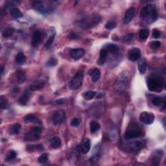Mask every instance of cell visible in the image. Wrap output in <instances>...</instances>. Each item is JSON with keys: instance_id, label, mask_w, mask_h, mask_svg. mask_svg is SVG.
I'll list each match as a JSON object with an SVG mask.
<instances>
[{"instance_id": "1", "label": "cell", "mask_w": 166, "mask_h": 166, "mask_svg": "<svg viewBox=\"0 0 166 166\" xmlns=\"http://www.w3.org/2000/svg\"><path fill=\"white\" fill-rule=\"evenodd\" d=\"M144 132L140 128V127L134 123H132L129 125L125 132L124 136L126 140H129L141 138L144 136Z\"/></svg>"}, {"instance_id": "2", "label": "cell", "mask_w": 166, "mask_h": 166, "mask_svg": "<svg viewBox=\"0 0 166 166\" xmlns=\"http://www.w3.org/2000/svg\"><path fill=\"white\" fill-rule=\"evenodd\" d=\"M163 83L162 79L157 75H150L147 79V86L150 91L160 92L162 90Z\"/></svg>"}, {"instance_id": "3", "label": "cell", "mask_w": 166, "mask_h": 166, "mask_svg": "<svg viewBox=\"0 0 166 166\" xmlns=\"http://www.w3.org/2000/svg\"><path fill=\"white\" fill-rule=\"evenodd\" d=\"M129 76L126 72H123L117 77L114 83V90L117 93L122 94L125 91L128 86Z\"/></svg>"}, {"instance_id": "4", "label": "cell", "mask_w": 166, "mask_h": 166, "mask_svg": "<svg viewBox=\"0 0 166 166\" xmlns=\"http://www.w3.org/2000/svg\"><path fill=\"white\" fill-rule=\"evenodd\" d=\"M140 16L143 19L149 18V23L154 22L157 20L158 14L157 9L152 4H147L142 9Z\"/></svg>"}, {"instance_id": "5", "label": "cell", "mask_w": 166, "mask_h": 166, "mask_svg": "<svg viewBox=\"0 0 166 166\" xmlns=\"http://www.w3.org/2000/svg\"><path fill=\"white\" fill-rule=\"evenodd\" d=\"M122 146L125 151L133 153L143 149L145 147V144L142 141H132L125 143Z\"/></svg>"}, {"instance_id": "6", "label": "cell", "mask_w": 166, "mask_h": 166, "mask_svg": "<svg viewBox=\"0 0 166 166\" xmlns=\"http://www.w3.org/2000/svg\"><path fill=\"white\" fill-rule=\"evenodd\" d=\"M101 18L96 15V16H91L90 17H87L86 18L83 20L79 22V25H81L80 27L83 28H91L95 27L96 25H98L99 22H101Z\"/></svg>"}, {"instance_id": "7", "label": "cell", "mask_w": 166, "mask_h": 166, "mask_svg": "<svg viewBox=\"0 0 166 166\" xmlns=\"http://www.w3.org/2000/svg\"><path fill=\"white\" fill-rule=\"evenodd\" d=\"M34 9L40 14H47L51 13L54 11V7L51 5H45L43 1H35L33 4Z\"/></svg>"}, {"instance_id": "8", "label": "cell", "mask_w": 166, "mask_h": 166, "mask_svg": "<svg viewBox=\"0 0 166 166\" xmlns=\"http://www.w3.org/2000/svg\"><path fill=\"white\" fill-rule=\"evenodd\" d=\"M84 78V73L82 70L79 71L71 79L70 83V87L72 90H77L83 84Z\"/></svg>"}, {"instance_id": "9", "label": "cell", "mask_w": 166, "mask_h": 166, "mask_svg": "<svg viewBox=\"0 0 166 166\" xmlns=\"http://www.w3.org/2000/svg\"><path fill=\"white\" fill-rule=\"evenodd\" d=\"M42 129L38 127H33L30 129L29 132L25 134V141H35L40 138V133Z\"/></svg>"}, {"instance_id": "10", "label": "cell", "mask_w": 166, "mask_h": 166, "mask_svg": "<svg viewBox=\"0 0 166 166\" xmlns=\"http://www.w3.org/2000/svg\"><path fill=\"white\" fill-rule=\"evenodd\" d=\"M66 121V114L63 110H58L53 115L52 121L55 125H58Z\"/></svg>"}, {"instance_id": "11", "label": "cell", "mask_w": 166, "mask_h": 166, "mask_svg": "<svg viewBox=\"0 0 166 166\" xmlns=\"http://www.w3.org/2000/svg\"><path fill=\"white\" fill-rule=\"evenodd\" d=\"M140 120L144 124L150 125L154 121V116L150 112H143L140 115Z\"/></svg>"}, {"instance_id": "12", "label": "cell", "mask_w": 166, "mask_h": 166, "mask_svg": "<svg viewBox=\"0 0 166 166\" xmlns=\"http://www.w3.org/2000/svg\"><path fill=\"white\" fill-rule=\"evenodd\" d=\"M141 57V51L139 48L134 47L130 49L128 52V58L131 61H136Z\"/></svg>"}, {"instance_id": "13", "label": "cell", "mask_w": 166, "mask_h": 166, "mask_svg": "<svg viewBox=\"0 0 166 166\" xmlns=\"http://www.w3.org/2000/svg\"><path fill=\"white\" fill-rule=\"evenodd\" d=\"M136 13V9L134 7H131V8L127 10L125 12V14L123 18V22L125 24H128L129 23L132 21L133 18Z\"/></svg>"}, {"instance_id": "14", "label": "cell", "mask_w": 166, "mask_h": 166, "mask_svg": "<svg viewBox=\"0 0 166 166\" xmlns=\"http://www.w3.org/2000/svg\"><path fill=\"white\" fill-rule=\"evenodd\" d=\"M85 53V51L83 48H77V49H73L71 50L70 55L73 59L77 60L83 57Z\"/></svg>"}, {"instance_id": "15", "label": "cell", "mask_w": 166, "mask_h": 166, "mask_svg": "<svg viewBox=\"0 0 166 166\" xmlns=\"http://www.w3.org/2000/svg\"><path fill=\"white\" fill-rule=\"evenodd\" d=\"M42 41V33L40 30H35L32 37V45L33 47H37Z\"/></svg>"}, {"instance_id": "16", "label": "cell", "mask_w": 166, "mask_h": 166, "mask_svg": "<svg viewBox=\"0 0 166 166\" xmlns=\"http://www.w3.org/2000/svg\"><path fill=\"white\" fill-rule=\"evenodd\" d=\"M91 142L88 138H85L83 140L81 144V151L83 154H86L90 150Z\"/></svg>"}, {"instance_id": "17", "label": "cell", "mask_w": 166, "mask_h": 166, "mask_svg": "<svg viewBox=\"0 0 166 166\" xmlns=\"http://www.w3.org/2000/svg\"><path fill=\"white\" fill-rule=\"evenodd\" d=\"M163 152L162 150H155L153 153L152 157L151 158V161L152 162V164L154 165H158L160 164V159L162 157V155Z\"/></svg>"}, {"instance_id": "18", "label": "cell", "mask_w": 166, "mask_h": 166, "mask_svg": "<svg viewBox=\"0 0 166 166\" xmlns=\"http://www.w3.org/2000/svg\"><path fill=\"white\" fill-rule=\"evenodd\" d=\"M107 56H108V51L105 48H103L99 53V58L98 61L99 65H103L106 60Z\"/></svg>"}, {"instance_id": "19", "label": "cell", "mask_w": 166, "mask_h": 166, "mask_svg": "<svg viewBox=\"0 0 166 166\" xmlns=\"http://www.w3.org/2000/svg\"><path fill=\"white\" fill-rule=\"evenodd\" d=\"M30 97V92L28 90L25 91L24 94H22V96L20 97L18 99V103L22 104V105H25L27 103V102L29 101Z\"/></svg>"}, {"instance_id": "20", "label": "cell", "mask_w": 166, "mask_h": 166, "mask_svg": "<svg viewBox=\"0 0 166 166\" xmlns=\"http://www.w3.org/2000/svg\"><path fill=\"white\" fill-rule=\"evenodd\" d=\"M90 75L91 77V80L93 82H97L101 77V72L99 69L94 68L90 71Z\"/></svg>"}, {"instance_id": "21", "label": "cell", "mask_w": 166, "mask_h": 166, "mask_svg": "<svg viewBox=\"0 0 166 166\" xmlns=\"http://www.w3.org/2000/svg\"><path fill=\"white\" fill-rule=\"evenodd\" d=\"M21 128H22V126L20 124H19V123L13 124L9 128V134H11L12 135L18 134L20 131V130H21Z\"/></svg>"}, {"instance_id": "22", "label": "cell", "mask_w": 166, "mask_h": 166, "mask_svg": "<svg viewBox=\"0 0 166 166\" xmlns=\"http://www.w3.org/2000/svg\"><path fill=\"white\" fill-rule=\"evenodd\" d=\"M50 145H51V147L53 148V149H55L59 148L61 145L60 139L58 136L53 137L52 140H51Z\"/></svg>"}, {"instance_id": "23", "label": "cell", "mask_w": 166, "mask_h": 166, "mask_svg": "<svg viewBox=\"0 0 166 166\" xmlns=\"http://www.w3.org/2000/svg\"><path fill=\"white\" fill-rule=\"evenodd\" d=\"M101 128L100 124L99 123L96 121H91L90 123V129L91 133H96V132H98Z\"/></svg>"}, {"instance_id": "24", "label": "cell", "mask_w": 166, "mask_h": 166, "mask_svg": "<svg viewBox=\"0 0 166 166\" xmlns=\"http://www.w3.org/2000/svg\"><path fill=\"white\" fill-rule=\"evenodd\" d=\"M25 61H26V57L23 53H19L16 57V62L18 65L24 64Z\"/></svg>"}, {"instance_id": "25", "label": "cell", "mask_w": 166, "mask_h": 166, "mask_svg": "<svg viewBox=\"0 0 166 166\" xmlns=\"http://www.w3.org/2000/svg\"><path fill=\"white\" fill-rule=\"evenodd\" d=\"M147 68V63L145 59L142 58L138 62V70L141 74H144Z\"/></svg>"}, {"instance_id": "26", "label": "cell", "mask_w": 166, "mask_h": 166, "mask_svg": "<svg viewBox=\"0 0 166 166\" xmlns=\"http://www.w3.org/2000/svg\"><path fill=\"white\" fill-rule=\"evenodd\" d=\"M10 14H11V16L14 18H18L22 16V13L21 11H20L19 9L16 8V7H14V8H12L10 11Z\"/></svg>"}, {"instance_id": "27", "label": "cell", "mask_w": 166, "mask_h": 166, "mask_svg": "<svg viewBox=\"0 0 166 166\" xmlns=\"http://www.w3.org/2000/svg\"><path fill=\"white\" fill-rule=\"evenodd\" d=\"M151 102L153 105L154 106H160L161 104L165 103V100L163 98L158 96H154L151 99Z\"/></svg>"}, {"instance_id": "28", "label": "cell", "mask_w": 166, "mask_h": 166, "mask_svg": "<svg viewBox=\"0 0 166 166\" xmlns=\"http://www.w3.org/2000/svg\"><path fill=\"white\" fill-rule=\"evenodd\" d=\"M17 75V81L19 84H22L26 80V75L23 71L18 70L16 73Z\"/></svg>"}, {"instance_id": "29", "label": "cell", "mask_w": 166, "mask_h": 166, "mask_svg": "<svg viewBox=\"0 0 166 166\" xmlns=\"http://www.w3.org/2000/svg\"><path fill=\"white\" fill-rule=\"evenodd\" d=\"M44 146L42 144L39 145H29L27 147V150L29 152L30 151H34V150H44Z\"/></svg>"}, {"instance_id": "30", "label": "cell", "mask_w": 166, "mask_h": 166, "mask_svg": "<svg viewBox=\"0 0 166 166\" xmlns=\"http://www.w3.org/2000/svg\"><path fill=\"white\" fill-rule=\"evenodd\" d=\"M44 83L43 82H37L34 85H33L30 86V90L31 91H36L39 90L44 88Z\"/></svg>"}, {"instance_id": "31", "label": "cell", "mask_w": 166, "mask_h": 166, "mask_svg": "<svg viewBox=\"0 0 166 166\" xmlns=\"http://www.w3.org/2000/svg\"><path fill=\"white\" fill-rule=\"evenodd\" d=\"M0 106H1V108L2 110H5L9 108V104L8 100L7 98L4 96H1V99H0Z\"/></svg>"}, {"instance_id": "32", "label": "cell", "mask_w": 166, "mask_h": 166, "mask_svg": "<svg viewBox=\"0 0 166 166\" xmlns=\"http://www.w3.org/2000/svg\"><path fill=\"white\" fill-rule=\"evenodd\" d=\"M24 120L25 123H37L38 121V119L33 114H28L25 116Z\"/></svg>"}, {"instance_id": "33", "label": "cell", "mask_w": 166, "mask_h": 166, "mask_svg": "<svg viewBox=\"0 0 166 166\" xmlns=\"http://www.w3.org/2000/svg\"><path fill=\"white\" fill-rule=\"evenodd\" d=\"M149 36V32L147 29H142L140 31L139 37L140 39L142 40H146Z\"/></svg>"}, {"instance_id": "34", "label": "cell", "mask_w": 166, "mask_h": 166, "mask_svg": "<svg viewBox=\"0 0 166 166\" xmlns=\"http://www.w3.org/2000/svg\"><path fill=\"white\" fill-rule=\"evenodd\" d=\"M119 47L117 45L114 44H110L107 46V51L112 53H115L119 51Z\"/></svg>"}, {"instance_id": "35", "label": "cell", "mask_w": 166, "mask_h": 166, "mask_svg": "<svg viewBox=\"0 0 166 166\" xmlns=\"http://www.w3.org/2000/svg\"><path fill=\"white\" fill-rule=\"evenodd\" d=\"M96 91H88L84 93L83 96L86 100H90V99L94 98V97L96 96Z\"/></svg>"}, {"instance_id": "36", "label": "cell", "mask_w": 166, "mask_h": 166, "mask_svg": "<svg viewBox=\"0 0 166 166\" xmlns=\"http://www.w3.org/2000/svg\"><path fill=\"white\" fill-rule=\"evenodd\" d=\"M14 29L12 27H9L4 30L3 33V37L5 38H9L13 35Z\"/></svg>"}, {"instance_id": "37", "label": "cell", "mask_w": 166, "mask_h": 166, "mask_svg": "<svg viewBox=\"0 0 166 166\" xmlns=\"http://www.w3.org/2000/svg\"><path fill=\"white\" fill-rule=\"evenodd\" d=\"M16 156H17L16 152H15L14 150H11V151H10L6 156L5 160L7 162H10V161L14 160V158L16 157Z\"/></svg>"}, {"instance_id": "38", "label": "cell", "mask_w": 166, "mask_h": 166, "mask_svg": "<svg viewBox=\"0 0 166 166\" xmlns=\"http://www.w3.org/2000/svg\"><path fill=\"white\" fill-rule=\"evenodd\" d=\"M55 33H53V34H51L49 36V38H48L46 43H45V47L49 48L51 46V45L53 44V40H54L55 39Z\"/></svg>"}, {"instance_id": "39", "label": "cell", "mask_w": 166, "mask_h": 166, "mask_svg": "<svg viewBox=\"0 0 166 166\" xmlns=\"http://www.w3.org/2000/svg\"><path fill=\"white\" fill-rule=\"evenodd\" d=\"M48 159H49V156H48V154H47V153H44V154H42L39 158H38V162L40 163H45L47 162Z\"/></svg>"}, {"instance_id": "40", "label": "cell", "mask_w": 166, "mask_h": 166, "mask_svg": "<svg viewBox=\"0 0 166 166\" xmlns=\"http://www.w3.org/2000/svg\"><path fill=\"white\" fill-rule=\"evenodd\" d=\"M57 60L55 58H51L50 59L47 61L46 65L48 67H53L57 64Z\"/></svg>"}, {"instance_id": "41", "label": "cell", "mask_w": 166, "mask_h": 166, "mask_svg": "<svg viewBox=\"0 0 166 166\" xmlns=\"http://www.w3.org/2000/svg\"><path fill=\"white\" fill-rule=\"evenodd\" d=\"M81 120L79 118H74L73 119L71 120V125L74 127H77L79 126V125L81 124Z\"/></svg>"}, {"instance_id": "42", "label": "cell", "mask_w": 166, "mask_h": 166, "mask_svg": "<svg viewBox=\"0 0 166 166\" xmlns=\"http://www.w3.org/2000/svg\"><path fill=\"white\" fill-rule=\"evenodd\" d=\"M160 45L161 43L160 41H152L150 44V46L152 49H158L160 47Z\"/></svg>"}, {"instance_id": "43", "label": "cell", "mask_w": 166, "mask_h": 166, "mask_svg": "<svg viewBox=\"0 0 166 166\" xmlns=\"http://www.w3.org/2000/svg\"><path fill=\"white\" fill-rule=\"evenodd\" d=\"M116 27V23L114 22H109L105 25V27L107 29H112Z\"/></svg>"}, {"instance_id": "44", "label": "cell", "mask_w": 166, "mask_h": 166, "mask_svg": "<svg viewBox=\"0 0 166 166\" xmlns=\"http://www.w3.org/2000/svg\"><path fill=\"white\" fill-rule=\"evenodd\" d=\"M133 38H134V35H132V34L128 35L123 38L124 42H131L132 40V39H133Z\"/></svg>"}, {"instance_id": "45", "label": "cell", "mask_w": 166, "mask_h": 166, "mask_svg": "<svg viewBox=\"0 0 166 166\" xmlns=\"http://www.w3.org/2000/svg\"><path fill=\"white\" fill-rule=\"evenodd\" d=\"M161 35V33L160 31L158 29H154L152 30V36L153 37L155 38H158Z\"/></svg>"}, {"instance_id": "46", "label": "cell", "mask_w": 166, "mask_h": 166, "mask_svg": "<svg viewBox=\"0 0 166 166\" xmlns=\"http://www.w3.org/2000/svg\"><path fill=\"white\" fill-rule=\"evenodd\" d=\"M69 38H70L71 40H75L79 38V36L76 35L75 33H70V35H69Z\"/></svg>"}, {"instance_id": "47", "label": "cell", "mask_w": 166, "mask_h": 166, "mask_svg": "<svg viewBox=\"0 0 166 166\" xmlns=\"http://www.w3.org/2000/svg\"><path fill=\"white\" fill-rule=\"evenodd\" d=\"M64 103H65V101H64V99H58L57 101H56V103L58 104V105H61V104H63Z\"/></svg>"}, {"instance_id": "48", "label": "cell", "mask_w": 166, "mask_h": 166, "mask_svg": "<svg viewBox=\"0 0 166 166\" xmlns=\"http://www.w3.org/2000/svg\"><path fill=\"white\" fill-rule=\"evenodd\" d=\"M3 70H4L3 66H1V74L3 73Z\"/></svg>"}]
</instances>
